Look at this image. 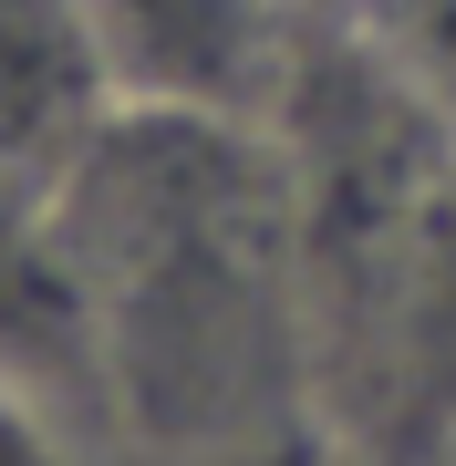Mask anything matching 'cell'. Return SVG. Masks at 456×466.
I'll return each instance as SVG.
<instances>
[{
    "label": "cell",
    "instance_id": "3957f363",
    "mask_svg": "<svg viewBox=\"0 0 456 466\" xmlns=\"http://www.w3.org/2000/svg\"><path fill=\"white\" fill-rule=\"evenodd\" d=\"M115 115H228L270 125L311 11L301 0H84Z\"/></svg>",
    "mask_w": 456,
    "mask_h": 466
},
{
    "label": "cell",
    "instance_id": "5b68a950",
    "mask_svg": "<svg viewBox=\"0 0 456 466\" xmlns=\"http://www.w3.org/2000/svg\"><path fill=\"white\" fill-rule=\"evenodd\" d=\"M342 21L456 125V0H342Z\"/></svg>",
    "mask_w": 456,
    "mask_h": 466
},
{
    "label": "cell",
    "instance_id": "6da1fadb",
    "mask_svg": "<svg viewBox=\"0 0 456 466\" xmlns=\"http://www.w3.org/2000/svg\"><path fill=\"white\" fill-rule=\"evenodd\" d=\"M146 466H332V373L270 125L115 115L52 187Z\"/></svg>",
    "mask_w": 456,
    "mask_h": 466
},
{
    "label": "cell",
    "instance_id": "7a4b0ae2",
    "mask_svg": "<svg viewBox=\"0 0 456 466\" xmlns=\"http://www.w3.org/2000/svg\"><path fill=\"white\" fill-rule=\"evenodd\" d=\"M342 456L363 466H446L456 456V167L425 208L415 249L394 259L363 342L332 383Z\"/></svg>",
    "mask_w": 456,
    "mask_h": 466
},
{
    "label": "cell",
    "instance_id": "8992f818",
    "mask_svg": "<svg viewBox=\"0 0 456 466\" xmlns=\"http://www.w3.org/2000/svg\"><path fill=\"white\" fill-rule=\"evenodd\" d=\"M0 466H73L63 456V435H52L32 404H21V383L0 373Z\"/></svg>",
    "mask_w": 456,
    "mask_h": 466
},
{
    "label": "cell",
    "instance_id": "277c9868",
    "mask_svg": "<svg viewBox=\"0 0 456 466\" xmlns=\"http://www.w3.org/2000/svg\"><path fill=\"white\" fill-rule=\"evenodd\" d=\"M115 125V84L84 32V0H0V187L52 198Z\"/></svg>",
    "mask_w": 456,
    "mask_h": 466
}]
</instances>
